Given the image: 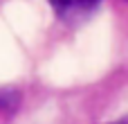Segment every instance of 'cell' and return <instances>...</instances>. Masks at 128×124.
Instances as JSON below:
<instances>
[{
	"label": "cell",
	"instance_id": "1",
	"mask_svg": "<svg viewBox=\"0 0 128 124\" xmlns=\"http://www.w3.org/2000/svg\"><path fill=\"white\" fill-rule=\"evenodd\" d=\"M54 11L61 18H76L79 14H86L99 5V0H50Z\"/></svg>",
	"mask_w": 128,
	"mask_h": 124
},
{
	"label": "cell",
	"instance_id": "2",
	"mask_svg": "<svg viewBox=\"0 0 128 124\" xmlns=\"http://www.w3.org/2000/svg\"><path fill=\"white\" fill-rule=\"evenodd\" d=\"M18 104V95L11 93V90H0V111H7L11 113Z\"/></svg>",
	"mask_w": 128,
	"mask_h": 124
}]
</instances>
